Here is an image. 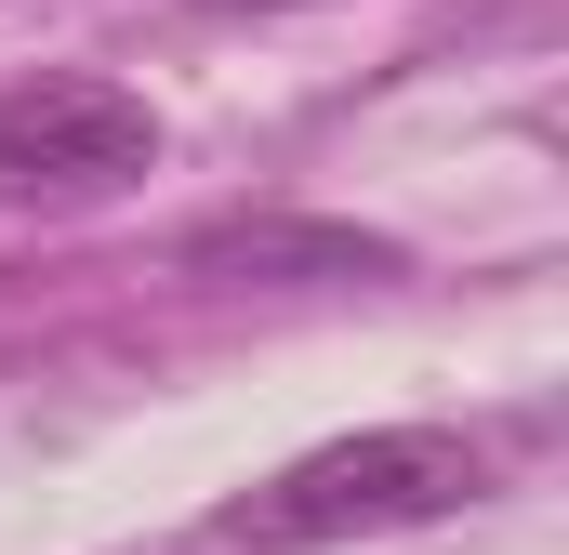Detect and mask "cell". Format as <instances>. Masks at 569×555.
<instances>
[{
  "label": "cell",
  "mask_w": 569,
  "mask_h": 555,
  "mask_svg": "<svg viewBox=\"0 0 569 555\" xmlns=\"http://www.w3.org/2000/svg\"><path fill=\"white\" fill-rule=\"evenodd\" d=\"M490 490L477 436L463 423H371V436H331L279 463L266 490L226 503V543L239 555H331V543H385V529H437Z\"/></svg>",
  "instance_id": "obj_1"
},
{
  "label": "cell",
  "mask_w": 569,
  "mask_h": 555,
  "mask_svg": "<svg viewBox=\"0 0 569 555\" xmlns=\"http://www.w3.org/2000/svg\"><path fill=\"white\" fill-rule=\"evenodd\" d=\"M159 172V107L93 80V67H53V80H13L0 93V212H107Z\"/></svg>",
  "instance_id": "obj_2"
},
{
  "label": "cell",
  "mask_w": 569,
  "mask_h": 555,
  "mask_svg": "<svg viewBox=\"0 0 569 555\" xmlns=\"http://www.w3.org/2000/svg\"><path fill=\"white\" fill-rule=\"evenodd\" d=\"M226 13H305V0H226Z\"/></svg>",
  "instance_id": "obj_3"
}]
</instances>
